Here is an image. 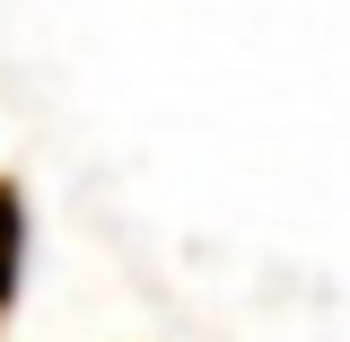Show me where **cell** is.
Returning <instances> with one entry per match:
<instances>
[{
	"label": "cell",
	"instance_id": "1",
	"mask_svg": "<svg viewBox=\"0 0 350 342\" xmlns=\"http://www.w3.org/2000/svg\"><path fill=\"white\" fill-rule=\"evenodd\" d=\"M18 272H27V193L0 175V316L18 299Z\"/></svg>",
	"mask_w": 350,
	"mask_h": 342
}]
</instances>
